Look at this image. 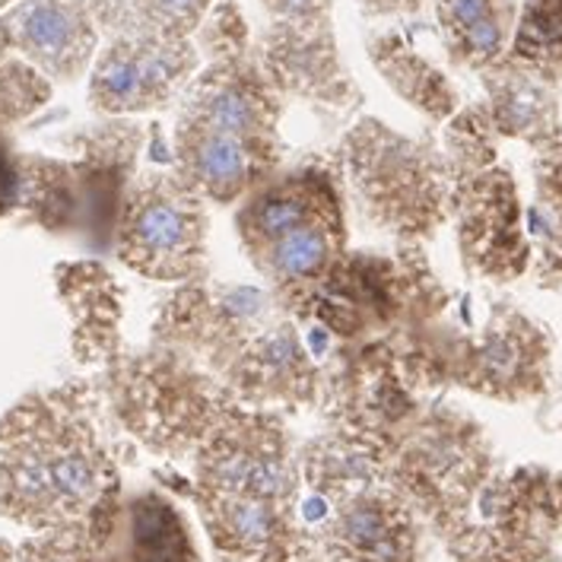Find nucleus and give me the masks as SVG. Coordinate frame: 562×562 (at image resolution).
Instances as JSON below:
<instances>
[{"mask_svg":"<svg viewBox=\"0 0 562 562\" xmlns=\"http://www.w3.org/2000/svg\"><path fill=\"white\" fill-rule=\"evenodd\" d=\"M16 35L42 60H60L77 48L80 20L55 0H32L16 13Z\"/></svg>","mask_w":562,"mask_h":562,"instance_id":"f257e3e1","label":"nucleus"},{"mask_svg":"<svg viewBox=\"0 0 562 562\" xmlns=\"http://www.w3.org/2000/svg\"><path fill=\"white\" fill-rule=\"evenodd\" d=\"M194 162H198V176L210 184H216V188H233L245 178V153H241L233 134L213 131L198 147Z\"/></svg>","mask_w":562,"mask_h":562,"instance_id":"f03ea898","label":"nucleus"},{"mask_svg":"<svg viewBox=\"0 0 562 562\" xmlns=\"http://www.w3.org/2000/svg\"><path fill=\"white\" fill-rule=\"evenodd\" d=\"M327 245L325 238L318 236L315 229H293L286 236L277 238V248H273V265L280 273L286 277H302V273H312L325 265Z\"/></svg>","mask_w":562,"mask_h":562,"instance_id":"7ed1b4c3","label":"nucleus"},{"mask_svg":"<svg viewBox=\"0 0 562 562\" xmlns=\"http://www.w3.org/2000/svg\"><path fill=\"white\" fill-rule=\"evenodd\" d=\"M137 236L147 245L149 251L156 255H169L184 245L188 236V223H184V213L172 204H149L140 220H137Z\"/></svg>","mask_w":562,"mask_h":562,"instance_id":"20e7f679","label":"nucleus"},{"mask_svg":"<svg viewBox=\"0 0 562 562\" xmlns=\"http://www.w3.org/2000/svg\"><path fill=\"white\" fill-rule=\"evenodd\" d=\"M207 115L210 121L216 124L220 134H233V137L251 131V124H255V109H251V102H248L245 95H238V92H216V95L210 99Z\"/></svg>","mask_w":562,"mask_h":562,"instance_id":"39448f33","label":"nucleus"},{"mask_svg":"<svg viewBox=\"0 0 562 562\" xmlns=\"http://www.w3.org/2000/svg\"><path fill=\"white\" fill-rule=\"evenodd\" d=\"M229 525H233L238 540L258 543V540H265L267 533H270V508L261 499H238L233 505Z\"/></svg>","mask_w":562,"mask_h":562,"instance_id":"423d86ee","label":"nucleus"},{"mask_svg":"<svg viewBox=\"0 0 562 562\" xmlns=\"http://www.w3.org/2000/svg\"><path fill=\"white\" fill-rule=\"evenodd\" d=\"M299 223H302V207H299L296 201H290V198L267 201L265 207L258 210V226L267 236H286V233L299 229Z\"/></svg>","mask_w":562,"mask_h":562,"instance_id":"0eeeda50","label":"nucleus"},{"mask_svg":"<svg viewBox=\"0 0 562 562\" xmlns=\"http://www.w3.org/2000/svg\"><path fill=\"white\" fill-rule=\"evenodd\" d=\"M102 89L109 99H134L144 89V77L137 60H115L102 70Z\"/></svg>","mask_w":562,"mask_h":562,"instance_id":"6e6552de","label":"nucleus"},{"mask_svg":"<svg viewBox=\"0 0 562 562\" xmlns=\"http://www.w3.org/2000/svg\"><path fill=\"white\" fill-rule=\"evenodd\" d=\"M499 26L486 16V20H480L474 26H468V42H471V48H474L476 55H493V52H499Z\"/></svg>","mask_w":562,"mask_h":562,"instance_id":"1a4fd4ad","label":"nucleus"},{"mask_svg":"<svg viewBox=\"0 0 562 562\" xmlns=\"http://www.w3.org/2000/svg\"><path fill=\"white\" fill-rule=\"evenodd\" d=\"M448 10L461 26H474L480 20H486L490 0H448Z\"/></svg>","mask_w":562,"mask_h":562,"instance_id":"9d476101","label":"nucleus"},{"mask_svg":"<svg viewBox=\"0 0 562 562\" xmlns=\"http://www.w3.org/2000/svg\"><path fill=\"white\" fill-rule=\"evenodd\" d=\"M166 13H176V16H181V13H188L191 7H198V0H156Z\"/></svg>","mask_w":562,"mask_h":562,"instance_id":"9b49d317","label":"nucleus"},{"mask_svg":"<svg viewBox=\"0 0 562 562\" xmlns=\"http://www.w3.org/2000/svg\"><path fill=\"white\" fill-rule=\"evenodd\" d=\"M0 3H3V0H0Z\"/></svg>","mask_w":562,"mask_h":562,"instance_id":"f8f14e48","label":"nucleus"}]
</instances>
